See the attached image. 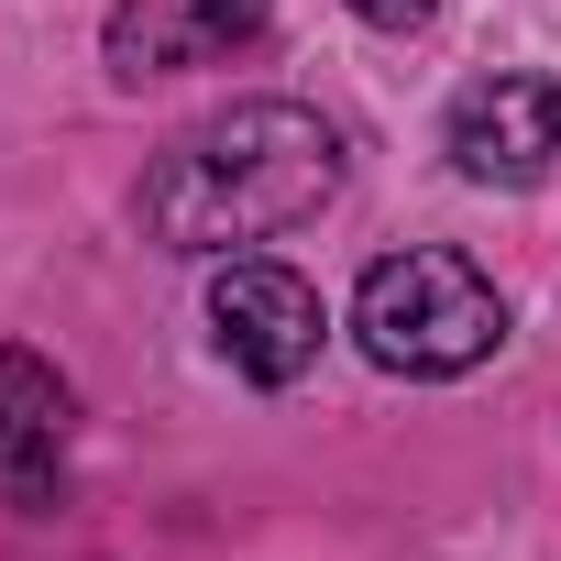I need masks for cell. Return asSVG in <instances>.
Masks as SVG:
<instances>
[{"instance_id":"obj_7","label":"cell","mask_w":561,"mask_h":561,"mask_svg":"<svg viewBox=\"0 0 561 561\" xmlns=\"http://www.w3.org/2000/svg\"><path fill=\"white\" fill-rule=\"evenodd\" d=\"M440 12V0H353V23H375V34H419Z\"/></svg>"},{"instance_id":"obj_3","label":"cell","mask_w":561,"mask_h":561,"mask_svg":"<svg viewBox=\"0 0 561 561\" xmlns=\"http://www.w3.org/2000/svg\"><path fill=\"white\" fill-rule=\"evenodd\" d=\"M209 342L253 386H298L320 364V287L287 275V264H264V253H231L209 275Z\"/></svg>"},{"instance_id":"obj_2","label":"cell","mask_w":561,"mask_h":561,"mask_svg":"<svg viewBox=\"0 0 561 561\" xmlns=\"http://www.w3.org/2000/svg\"><path fill=\"white\" fill-rule=\"evenodd\" d=\"M353 342L386 364V375H473L495 342H506V298L440 242H408L364 275L353 298Z\"/></svg>"},{"instance_id":"obj_1","label":"cell","mask_w":561,"mask_h":561,"mask_svg":"<svg viewBox=\"0 0 561 561\" xmlns=\"http://www.w3.org/2000/svg\"><path fill=\"white\" fill-rule=\"evenodd\" d=\"M342 187V133L309 100H231L198 133H176L144 176V231L165 253H231L275 242Z\"/></svg>"},{"instance_id":"obj_4","label":"cell","mask_w":561,"mask_h":561,"mask_svg":"<svg viewBox=\"0 0 561 561\" xmlns=\"http://www.w3.org/2000/svg\"><path fill=\"white\" fill-rule=\"evenodd\" d=\"M451 165L473 187H539L550 154H561V89L528 78V67H495L473 89H451V122H440Z\"/></svg>"},{"instance_id":"obj_5","label":"cell","mask_w":561,"mask_h":561,"mask_svg":"<svg viewBox=\"0 0 561 561\" xmlns=\"http://www.w3.org/2000/svg\"><path fill=\"white\" fill-rule=\"evenodd\" d=\"M67 386H56V364H34V353H0V506H23V517H45L56 495H67Z\"/></svg>"},{"instance_id":"obj_6","label":"cell","mask_w":561,"mask_h":561,"mask_svg":"<svg viewBox=\"0 0 561 561\" xmlns=\"http://www.w3.org/2000/svg\"><path fill=\"white\" fill-rule=\"evenodd\" d=\"M198 56H220L209 23H198V0H187V12H165V0H122V12H111V78L144 89V78H176Z\"/></svg>"}]
</instances>
